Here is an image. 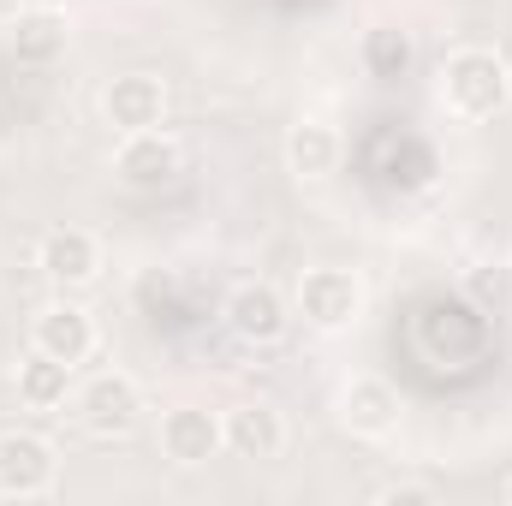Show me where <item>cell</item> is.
<instances>
[{
  "label": "cell",
  "mask_w": 512,
  "mask_h": 506,
  "mask_svg": "<svg viewBox=\"0 0 512 506\" xmlns=\"http://www.w3.org/2000/svg\"><path fill=\"white\" fill-rule=\"evenodd\" d=\"M12 54L30 60V66H48L66 54V18L60 12H24L12 24Z\"/></svg>",
  "instance_id": "15"
},
{
  "label": "cell",
  "mask_w": 512,
  "mask_h": 506,
  "mask_svg": "<svg viewBox=\"0 0 512 506\" xmlns=\"http://www.w3.org/2000/svg\"><path fill=\"white\" fill-rule=\"evenodd\" d=\"M102 114H108V126L131 137V131H155L167 120V90H161V78H149V72H126V78H114L108 90H102Z\"/></svg>",
  "instance_id": "5"
},
{
  "label": "cell",
  "mask_w": 512,
  "mask_h": 506,
  "mask_svg": "<svg viewBox=\"0 0 512 506\" xmlns=\"http://www.w3.org/2000/svg\"><path fill=\"white\" fill-rule=\"evenodd\" d=\"M54 477H60V459L42 435H30V429L0 435V495L6 501H36L54 489Z\"/></svg>",
  "instance_id": "3"
},
{
  "label": "cell",
  "mask_w": 512,
  "mask_h": 506,
  "mask_svg": "<svg viewBox=\"0 0 512 506\" xmlns=\"http://www.w3.org/2000/svg\"><path fill=\"white\" fill-rule=\"evenodd\" d=\"M36 268H42L54 286H90L96 268H102V245H96L84 227H54V233L36 245Z\"/></svg>",
  "instance_id": "8"
},
{
  "label": "cell",
  "mask_w": 512,
  "mask_h": 506,
  "mask_svg": "<svg viewBox=\"0 0 512 506\" xmlns=\"http://www.w3.org/2000/svg\"><path fill=\"white\" fill-rule=\"evenodd\" d=\"M507 78H512V60H507Z\"/></svg>",
  "instance_id": "19"
},
{
  "label": "cell",
  "mask_w": 512,
  "mask_h": 506,
  "mask_svg": "<svg viewBox=\"0 0 512 506\" xmlns=\"http://www.w3.org/2000/svg\"><path fill=\"white\" fill-rule=\"evenodd\" d=\"M411 36L405 30H370L364 36V66L376 72V78H405L411 72Z\"/></svg>",
  "instance_id": "16"
},
{
  "label": "cell",
  "mask_w": 512,
  "mask_h": 506,
  "mask_svg": "<svg viewBox=\"0 0 512 506\" xmlns=\"http://www.w3.org/2000/svg\"><path fill=\"white\" fill-rule=\"evenodd\" d=\"M221 435H227V453H233V459H274V453L286 447V423H280V411L262 405V399L227 411Z\"/></svg>",
  "instance_id": "12"
},
{
  "label": "cell",
  "mask_w": 512,
  "mask_h": 506,
  "mask_svg": "<svg viewBox=\"0 0 512 506\" xmlns=\"http://www.w3.org/2000/svg\"><path fill=\"white\" fill-rule=\"evenodd\" d=\"M78 417H84L90 435H126V429H137V417H143V393H137L131 376L108 370V376H96L78 393Z\"/></svg>",
  "instance_id": "4"
},
{
  "label": "cell",
  "mask_w": 512,
  "mask_h": 506,
  "mask_svg": "<svg viewBox=\"0 0 512 506\" xmlns=\"http://www.w3.org/2000/svg\"><path fill=\"white\" fill-rule=\"evenodd\" d=\"M340 423H346L352 435H364V441H382L387 429L399 423V393H393V381L352 376L346 393H340Z\"/></svg>",
  "instance_id": "10"
},
{
  "label": "cell",
  "mask_w": 512,
  "mask_h": 506,
  "mask_svg": "<svg viewBox=\"0 0 512 506\" xmlns=\"http://www.w3.org/2000/svg\"><path fill=\"white\" fill-rule=\"evenodd\" d=\"M30 346L78 370V364L96 352V322H90L78 304H48V310L36 316V328H30Z\"/></svg>",
  "instance_id": "9"
},
{
  "label": "cell",
  "mask_w": 512,
  "mask_h": 506,
  "mask_svg": "<svg viewBox=\"0 0 512 506\" xmlns=\"http://www.w3.org/2000/svg\"><path fill=\"white\" fill-rule=\"evenodd\" d=\"M501 501H507V506H512V471H507V483H501Z\"/></svg>",
  "instance_id": "18"
},
{
  "label": "cell",
  "mask_w": 512,
  "mask_h": 506,
  "mask_svg": "<svg viewBox=\"0 0 512 506\" xmlns=\"http://www.w3.org/2000/svg\"><path fill=\"white\" fill-rule=\"evenodd\" d=\"M358 304H364V286H358L352 268H310V274L298 280V316H304L310 328H322V334L352 328Z\"/></svg>",
  "instance_id": "2"
},
{
  "label": "cell",
  "mask_w": 512,
  "mask_h": 506,
  "mask_svg": "<svg viewBox=\"0 0 512 506\" xmlns=\"http://www.w3.org/2000/svg\"><path fill=\"white\" fill-rule=\"evenodd\" d=\"M227 328L239 334V340H251V346H274L280 334H286V298L274 292V286H239L233 298H227Z\"/></svg>",
  "instance_id": "11"
},
{
  "label": "cell",
  "mask_w": 512,
  "mask_h": 506,
  "mask_svg": "<svg viewBox=\"0 0 512 506\" xmlns=\"http://www.w3.org/2000/svg\"><path fill=\"white\" fill-rule=\"evenodd\" d=\"M441 102H447L459 120H495L512 102L507 60L489 54V48H459V54L441 66Z\"/></svg>",
  "instance_id": "1"
},
{
  "label": "cell",
  "mask_w": 512,
  "mask_h": 506,
  "mask_svg": "<svg viewBox=\"0 0 512 506\" xmlns=\"http://www.w3.org/2000/svg\"><path fill=\"white\" fill-rule=\"evenodd\" d=\"M221 447H227V435H221V417H215V411L179 405V411L161 417V453H167L173 465H209Z\"/></svg>",
  "instance_id": "7"
},
{
  "label": "cell",
  "mask_w": 512,
  "mask_h": 506,
  "mask_svg": "<svg viewBox=\"0 0 512 506\" xmlns=\"http://www.w3.org/2000/svg\"><path fill=\"white\" fill-rule=\"evenodd\" d=\"M66 393H72V364H60V358L30 346V358L18 364V399L30 411H54V405H66Z\"/></svg>",
  "instance_id": "14"
},
{
  "label": "cell",
  "mask_w": 512,
  "mask_h": 506,
  "mask_svg": "<svg viewBox=\"0 0 512 506\" xmlns=\"http://www.w3.org/2000/svg\"><path fill=\"white\" fill-rule=\"evenodd\" d=\"M376 501L382 506H429L435 501V489H429V483H393V489H382Z\"/></svg>",
  "instance_id": "17"
},
{
  "label": "cell",
  "mask_w": 512,
  "mask_h": 506,
  "mask_svg": "<svg viewBox=\"0 0 512 506\" xmlns=\"http://www.w3.org/2000/svg\"><path fill=\"white\" fill-rule=\"evenodd\" d=\"M286 167L298 179H328L340 167V131L322 126V120H304V126L286 131Z\"/></svg>",
  "instance_id": "13"
},
{
  "label": "cell",
  "mask_w": 512,
  "mask_h": 506,
  "mask_svg": "<svg viewBox=\"0 0 512 506\" xmlns=\"http://www.w3.org/2000/svg\"><path fill=\"white\" fill-rule=\"evenodd\" d=\"M114 173L126 179L131 191H161V185L179 179V143H173L161 126L131 131L126 143H120V155H114Z\"/></svg>",
  "instance_id": "6"
}]
</instances>
